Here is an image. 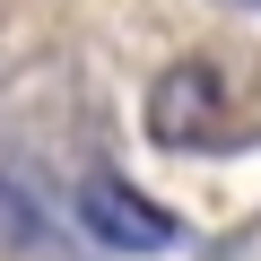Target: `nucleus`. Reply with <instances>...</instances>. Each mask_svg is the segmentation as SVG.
I'll list each match as a JSON object with an SVG mask.
<instances>
[{
  "label": "nucleus",
  "mask_w": 261,
  "mask_h": 261,
  "mask_svg": "<svg viewBox=\"0 0 261 261\" xmlns=\"http://www.w3.org/2000/svg\"><path fill=\"white\" fill-rule=\"evenodd\" d=\"M79 226L96 244H113V252H183L192 244V226L166 200H148L140 183H122V174H87L79 183Z\"/></svg>",
  "instance_id": "f257e3e1"
},
{
  "label": "nucleus",
  "mask_w": 261,
  "mask_h": 261,
  "mask_svg": "<svg viewBox=\"0 0 261 261\" xmlns=\"http://www.w3.org/2000/svg\"><path fill=\"white\" fill-rule=\"evenodd\" d=\"M148 140L157 148H218L226 140V96H218L209 61H174L148 87Z\"/></svg>",
  "instance_id": "f03ea898"
},
{
  "label": "nucleus",
  "mask_w": 261,
  "mask_h": 261,
  "mask_svg": "<svg viewBox=\"0 0 261 261\" xmlns=\"http://www.w3.org/2000/svg\"><path fill=\"white\" fill-rule=\"evenodd\" d=\"M44 235H53V226H44V200L0 174V252H35Z\"/></svg>",
  "instance_id": "7ed1b4c3"
},
{
  "label": "nucleus",
  "mask_w": 261,
  "mask_h": 261,
  "mask_svg": "<svg viewBox=\"0 0 261 261\" xmlns=\"http://www.w3.org/2000/svg\"><path fill=\"white\" fill-rule=\"evenodd\" d=\"M244 9H261V0H244Z\"/></svg>",
  "instance_id": "20e7f679"
}]
</instances>
